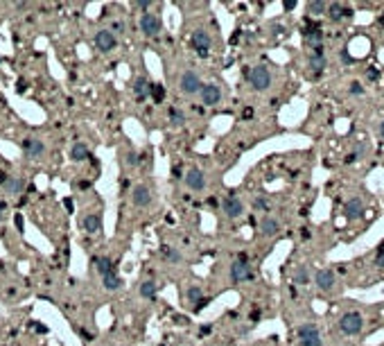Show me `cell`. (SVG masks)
Instances as JSON below:
<instances>
[{
  "label": "cell",
  "instance_id": "37",
  "mask_svg": "<svg viewBox=\"0 0 384 346\" xmlns=\"http://www.w3.org/2000/svg\"><path fill=\"white\" fill-rule=\"evenodd\" d=\"M208 303H210V299H201L197 305H194V310H197V313H199V310H203V305H208Z\"/></svg>",
  "mask_w": 384,
  "mask_h": 346
},
{
  "label": "cell",
  "instance_id": "38",
  "mask_svg": "<svg viewBox=\"0 0 384 346\" xmlns=\"http://www.w3.org/2000/svg\"><path fill=\"white\" fill-rule=\"evenodd\" d=\"M14 222H16V228H18V231H23V217H21V213L16 215V220H14Z\"/></svg>",
  "mask_w": 384,
  "mask_h": 346
},
{
  "label": "cell",
  "instance_id": "9",
  "mask_svg": "<svg viewBox=\"0 0 384 346\" xmlns=\"http://www.w3.org/2000/svg\"><path fill=\"white\" fill-rule=\"evenodd\" d=\"M192 48L197 50L199 57H208V52H210V36H208V32L203 30L192 32Z\"/></svg>",
  "mask_w": 384,
  "mask_h": 346
},
{
  "label": "cell",
  "instance_id": "45",
  "mask_svg": "<svg viewBox=\"0 0 384 346\" xmlns=\"http://www.w3.org/2000/svg\"><path fill=\"white\" fill-rule=\"evenodd\" d=\"M368 77H371V80H375V77H380V72H375V70H368Z\"/></svg>",
  "mask_w": 384,
  "mask_h": 346
},
{
  "label": "cell",
  "instance_id": "13",
  "mask_svg": "<svg viewBox=\"0 0 384 346\" xmlns=\"http://www.w3.org/2000/svg\"><path fill=\"white\" fill-rule=\"evenodd\" d=\"M23 149H25L27 159H38V157L46 154V145H43V140H36V138H25L23 140Z\"/></svg>",
  "mask_w": 384,
  "mask_h": 346
},
{
  "label": "cell",
  "instance_id": "16",
  "mask_svg": "<svg viewBox=\"0 0 384 346\" xmlns=\"http://www.w3.org/2000/svg\"><path fill=\"white\" fill-rule=\"evenodd\" d=\"M314 281H317V287H319V290H332V287H334V274H332V270H319L317 276H314Z\"/></svg>",
  "mask_w": 384,
  "mask_h": 346
},
{
  "label": "cell",
  "instance_id": "11",
  "mask_svg": "<svg viewBox=\"0 0 384 346\" xmlns=\"http://www.w3.org/2000/svg\"><path fill=\"white\" fill-rule=\"evenodd\" d=\"M95 46L100 52H111L115 48V34L111 30H100L95 34Z\"/></svg>",
  "mask_w": 384,
  "mask_h": 346
},
{
  "label": "cell",
  "instance_id": "15",
  "mask_svg": "<svg viewBox=\"0 0 384 346\" xmlns=\"http://www.w3.org/2000/svg\"><path fill=\"white\" fill-rule=\"evenodd\" d=\"M325 12H328L330 21H334V23L342 21V18H351V16H353L351 9H346L342 3H332V5H328V9H325Z\"/></svg>",
  "mask_w": 384,
  "mask_h": 346
},
{
  "label": "cell",
  "instance_id": "14",
  "mask_svg": "<svg viewBox=\"0 0 384 346\" xmlns=\"http://www.w3.org/2000/svg\"><path fill=\"white\" fill-rule=\"evenodd\" d=\"M325 66H328V61H325V55H323V46H317L312 48V55H310V68H312V72H319L325 70Z\"/></svg>",
  "mask_w": 384,
  "mask_h": 346
},
{
  "label": "cell",
  "instance_id": "2",
  "mask_svg": "<svg viewBox=\"0 0 384 346\" xmlns=\"http://www.w3.org/2000/svg\"><path fill=\"white\" fill-rule=\"evenodd\" d=\"M296 335H298V344L301 346H321V335H319V328L314 324L298 326Z\"/></svg>",
  "mask_w": 384,
  "mask_h": 346
},
{
  "label": "cell",
  "instance_id": "18",
  "mask_svg": "<svg viewBox=\"0 0 384 346\" xmlns=\"http://www.w3.org/2000/svg\"><path fill=\"white\" fill-rule=\"evenodd\" d=\"M5 195H21L25 190V181L21 177H7V181L3 183Z\"/></svg>",
  "mask_w": 384,
  "mask_h": 346
},
{
  "label": "cell",
  "instance_id": "47",
  "mask_svg": "<svg viewBox=\"0 0 384 346\" xmlns=\"http://www.w3.org/2000/svg\"><path fill=\"white\" fill-rule=\"evenodd\" d=\"M3 211H5V204L0 202V220H3Z\"/></svg>",
  "mask_w": 384,
  "mask_h": 346
},
{
  "label": "cell",
  "instance_id": "24",
  "mask_svg": "<svg viewBox=\"0 0 384 346\" xmlns=\"http://www.w3.org/2000/svg\"><path fill=\"white\" fill-rule=\"evenodd\" d=\"M81 224H84V228H86V231H89V233H97V231H100V228H102V220H100V215H95V213L86 215V217H84V222H81Z\"/></svg>",
  "mask_w": 384,
  "mask_h": 346
},
{
  "label": "cell",
  "instance_id": "41",
  "mask_svg": "<svg viewBox=\"0 0 384 346\" xmlns=\"http://www.w3.org/2000/svg\"><path fill=\"white\" fill-rule=\"evenodd\" d=\"M134 7H140V9H147V7H149V3H147V0H140V3H136Z\"/></svg>",
  "mask_w": 384,
  "mask_h": 346
},
{
  "label": "cell",
  "instance_id": "40",
  "mask_svg": "<svg viewBox=\"0 0 384 346\" xmlns=\"http://www.w3.org/2000/svg\"><path fill=\"white\" fill-rule=\"evenodd\" d=\"M342 59H344V63H351L353 59H351V55H348L346 50H342Z\"/></svg>",
  "mask_w": 384,
  "mask_h": 346
},
{
  "label": "cell",
  "instance_id": "12",
  "mask_svg": "<svg viewBox=\"0 0 384 346\" xmlns=\"http://www.w3.org/2000/svg\"><path fill=\"white\" fill-rule=\"evenodd\" d=\"M186 183L190 190H203L206 188V174H203V170L190 168L186 172Z\"/></svg>",
  "mask_w": 384,
  "mask_h": 346
},
{
  "label": "cell",
  "instance_id": "20",
  "mask_svg": "<svg viewBox=\"0 0 384 346\" xmlns=\"http://www.w3.org/2000/svg\"><path fill=\"white\" fill-rule=\"evenodd\" d=\"M149 82L145 80V77H136L134 80V95L138 97V100H145V97L149 95Z\"/></svg>",
  "mask_w": 384,
  "mask_h": 346
},
{
  "label": "cell",
  "instance_id": "17",
  "mask_svg": "<svg viewBox=\"0 0 384 346\" xmlns=\"http://www.w3.org/2000/svg\"><path fill=\"white\" fill-rule=\"evenodd\" d=\"M344 213H346L348 220H357V217L364 213V202H362L359 197H353L351 202H346V208H344Z\"/></svg>",
  "mask_w": 384,
  "mask_h": 346
},
{
  "label": "cell",
  "instance_id": "23",
  "mask_svg": "<svg viewBox=\"0 0 384 346\" xmlns=\"http://www.w3.org/2000/svg\"><path fill=\"white\" fill-rule=\"evenodd\" d=\"M70 159H72V161H77V163H79V161L91 159L89 147H86L84 143H75V145H72V147H70Z\"/></svg>",
  "mask_w": 384,
  "mask_h": 346
},
{
  "label": "cell",
  "instance_id": "34",
  "mask_svg": "<svg viewBox=\"0 0 384 346\" xmlns=\"http://www.w3.org/2000/svg\"><path fill=\"white\" fill-rule=\"evenodd\" d=\"M375 267H384V245L377 249V256H375Z\"/></svg>",
  "mask_w": 384,
  "mask_h": 346
},
{
  "label": "cell",
  "instance_id": "19",
  "mask_svg": "<svg viewBox=\"0 0 384 346\" xmlns=\"http://www.w3.org/2000/svg\"><path fill=\"white\" fill-rule=\"evenodd\" d=\"M278 231H280V224H278V220H274V217H265V220L260 222V233L262 236L271 238V236H276Z\"/></svg>",
  "mask_w": 384,
  "mask_h": 346
},
{
  "label": "cell",
  "instance_id": "42",
  "mask_svg": "<svg viewBox=\"0 0 384 346\" xmlns=\"http://www.w3.org/2000/svg\"><path fill=\"white\" fill-rule=\"evenodd\" d=\"M122 23H113V30H111V32H122Z\"/></svg>",
  "mask_w": 384,
  "mask_h": 346
},
{
  "label": "cell",
  "instance_id": "4",
  "mask_svg": "<svg viewBox=\"0 0 384 346\" xmlns=\"http://www.w3.org/2000/svg\"><path fill=\"white\" fill-rule=\"evenodd\" d=\"M251 276H253L251 274V265L246 262V256L242 253V256L231 265V279H233V283H242V281H249Z\"/></svg>",
  "mask_w": 384,
  "mask_h": 346
},
{
  "label": "cell",
  "instance_id": "43",
  "mask_svg": "<svg viewBox=\"0 0 384 346\" xmlns=\"http://www.w3.org/2000/svg\"><path fill=\"white\" fill-rule=\"evenodd\" d=\"M271 30H274V34H283V25H274Z\"/></svg>",
  "mask_w": 384,
  "mask_h": 346
},
{
  "label": "cell",
  "instance_id": "1",
  "mask_svg": "<svg viewBox=\"0 0 384 346\" xmlns=\"http://www.w3.org/2000/svg\"><path fill=\"white\" fill-rule=\"evenodd\" d=\"M246 77H249L251 86H253L255 91H267V89L271 86V72H269V68H267V66H255V68H251Z\"/></svg>",
  "mask_w": 384,
  "mask_h": 346
},
{
  "label": "cell",
  "instance_id": "33",
  "mask_svg": "<svg viewBox=\"0 0 384 346\" xmlns=\"http://www.w3.org/2000/svg\"><path fill=\"white\" fill-rule=\"evenodd\" d=\"M140 163V157L136 152H129L127 154V165H131V168H134V165H138Z\"/></svg>",
  "mask_w": 384,
  "mask_h": 346
},
{
  "label": "cell",
  "instance_id": "39",
  "mask_svg": "<svg viewBox=\"0 0 384 346\" xmlns=\"http://www.w3.org/2000/svg\"><path fill=\"white\" fill-rule=\"evenodd\" d=\"M283 7H285V9H287V12H291V9H294V7H296V3H294V0H287V3H285V5H283Z\"/></svg>",
  "mask_w": 384,
  "mask_h": 346
},
{
  "label": "cell",
  "instance_id": "3",
  "mask_svg": "<svg viewBox=\"0 0 384 346\" xmlns=\"http://www.w3.org/2000/svg\"><path fill=\"white\" fill-rule=\"evenodd\" d=\"M339 328H342V333L346 335H357L359 330L364 328V319L359 313H346L339 319Z\"/></svg>",
  "mask_w": 384,
  "mask_h": 346
},
{
  "label": "cell",
  "instance_id": "31",
  "mask_svg": "<svg viewBox=\"0 0 384 346\" xmlns=\"http://www.w3.org/2000/svg\"><path fill=\"white\" fill-rule=\"evenodd\" d=\"M163 256L167 258L169 262H179V260H181V253L174 249V247H165V249H163Z\"/></svg>",
  "mask_w": 384,
  "mask_h": 346
},
{
  "label": "cell",
  "instance_id": "32",
  "mask_svg": "<svg viewBox=\"0 0 384 346\" xmlns=\"http://www.w3.org/2000/svg\"><path fill=\"white\" fill-rule=\"evenodd\" d=\"M149 95H154V102H160L163 100V95H165V89L160 84H152L149 86Z\"/></svg>",
  "mask_w": 384,
  "mask_h": 346
},
{
  "label": "cell",
  "instance_id": "35",
  "mask_svg": "<svg viewBox=\"0 0 384 346\" xmlns=\"http://www.w3.org/2000/svg\"><path fill=\"white\" fill-rule=\"evenodd\" d=\"M351 93L353 95H362L364 93V89L359 86V82H353V84H351Z\"/></svg>",
  "mask_w": 384,
  "mask_h": 346
},
{
  "label": "cell",
  "instance_id": "8",
  "mask_svg": "<svg viewBox=\"0 0 384 346\" xmlns=\"http://www.w3.org/2000/svg\"><path fill=\"white\" fill-rule=\"evenodd\" d=\"M199 95H201V102L206 106H215V104H220V100H222V89L217 84H203Z\"/></svg>",
  "mask_w": 384,
  "mask_h": 346
},
{
  "label": "cell",
  "instance_id": "29",
  "mask_svg": "<svg viewBox=\"0 0 384 346\" xmlns=\"http://www.w3.org/2000/svg\"><path fill=\"white\" fill-rule=\"evenodd\" d=\"M167 118H169V123H172L174 127H181L183 123H186V116H183V111H179V109H169Z\"/></svg>",
  "mask_w": 384,
  "mask_h": 346
},
{
  "label": "cell",
  "instance_id": "25",
  "mask_svg": "<svg viewBox=\"0 0 384 346\" xmlns=\"http://www.w3.org/2000/svg\"><path fill=\"white\" fill-rule=\"evenodd\" d=\"M102 279H104V287H106V290H111V292H113V290H120V287H122V279L115 274V270L109 272L106 276H102Z\"/></svg>",
  "mask_w": 384,
  "mask_h": 346
},
{
  "label": "cell",
  "instance_id": "22",
  "mask_svg": "<svg viewBox=\"0 0 384 346\" xmlns=\"http://www.w3.org/2000/svg\"><path fill=\"white\" fill-rule=\"evenodd\" d=\"M93 265H95L97 274H102V276H106L109 272H113V262H111V258H106V256L93 258Z\"/></svg>",
  "mask_w": 384,
  "mask_h": 346
},
{
  "label": "cell",
  "instance_id": "6",
  "mask_svg": "<svg viewBox=\"0 0 384 346\" xmlns=\"http://www.w3.org/2000/svg\"><path fill=\"white\" fill-rule=\"evenodd\" d=\"M222 211H224L226 217L235 220V217H240L242 213H244V204H242V199H237L235 195H228V197L222 199Z\"/></svg>",
  "mask_w": 384,
  "mask_h": 346
},
{
  "label": "cell",
  "instance_id": "48",
  "mask_svg": "<svg viewBox=\"0 0 384 346\" xmlns=\"http://www.w3.org/2000/svg\"><path fill=\"white\" fill-rule=\"evenodd\" d=\"M380 134H382V138H384V120H382V125H380Z\"/></svg>",
  "mask_w": 384,
  "mask_h": 346
},
{
  "label": "cell",
  "instance_id": "27",
  "mask_svg": "<svg viewBox=\"0 0 384 346\" xmlns=\"http://www.w3.org/2000/svg\"><path fill=\"white\" fill-rule=\"evenodd\" d=\"M186 299H188V303H199V301L203 299L201 287H199V285H190V287H188V292H186Z\"/></svg>",
  "mask_w": 384,
  "mask_h": 346
},
{
  "label": "cell",
  "instance_id": "26",
  "mask_svg": "<svg viewBox=\"0 0 384 346\" xmlns=\"http://www.w3.org/2000/svg\"><path fill=\"white\" fill-rule=\"evenodd\" d=\"M156 290H158V285L154 283V281H145V283L140 285V296H143V299H154Z\"/></svg>",
  "mask_w": 384,
  "mask_h": 346
},
{
  "label": "cell",
  "instance_id": "46",
  "mask_svg": "<svg viewBox=\"0 0 384 346\" xmlns=\"http://www.w3.org/2000/svg\"><path fill=\"white\" fill-rule=\"evenodd\" d=\"M174 179H181V168H174Z\"/></svg>",
  "mask_w": 384,
  "mask_h": 346
},
{
  "label": "cell",
  "instance_id": "21",
  "mask_svg": "<svg viewBox=\"0 0 384 346\" xmlns=\"http://www.w3.org/2000/svg\"><path fill=\"white\" fill-rule=\"evenodd\" d=\"M303 36H305V41L310 43V46H321V41H323V32L319 30V27H305L303 30Z\"/></svg>",
  "mask_w": 384,
  "mask_h": 346
},
{
  "label": "cell",
  "instance_id": "28",
  "mask_svg": "<svg viewBox=\"0 0 384 346\" xmlns=\"http://www.w3.org/2000/svg\"><path fill=\"white\" fill-rule=\"evenodd\" d=\"M310 281V270L308 267H298V270L294 272V283L296 285H308Z\"/></svg>",
  "mask_w": 384,
  "mask_h": 346
},
{
  "label": "cell",
  "instance_id": "36",
  "mask_svg": "<svg viewBox=\"0 0 384 346\" xmlns=\"http://www.w3.org/2000/svg\"><path fill=\"white\" fill-rule=\"evenodd\" d=\"M253 206L258 208V211H267V208H269V206H267V202H265V199H255V202H253Z\"/></svg>",
  "mask_w": 384,
  "mask_h": 346
},
{
  "label": "cell",
  "instance_id": "5",
  "mask_svg": "<svg viewBox=\"0 0 384 346\" xmlns=\"http://www.w3.org/2000/svg\"><path fill=\"white\" fill-rule=\"evenodd\" d=\"M179 86H181V91L186 95H194V93H199V91H201L203 84H201V80H199V75L194 70H186L181 75V84H179Z\"/></svg>",
  "mask_w": 384,
  "mask_h": 346
},
{
  "label": "cell",
  "instance_id": "44",
  "mask_svg": "<svg viewBox=\"0 0 384 346\" xmlns=\"http://www.w3.org/2000/svg\"><path fill=\"white\" fill-rule=\"evenodd\" d=\"M199 333H201V335H208V333H210V326H201V330H199Z\"/></svg>",
  "mask_w": 384,
  "mask_h": 346
},
{
  "label": "cell",
  "instance_id": "7",
  "mask_svg": "<svg viewBox=\"0 0 384 346\" xmlns=\"http://www.w3.org/2000/svg\"><path fill=\"white\" fill-rule=\"evenodd\" d=\"M140 30H143L145 36H156L160 32V18L152 12H145L140 16Z\"/></svg>",
  "mask_w": 384,
  "mask_h": 346
},
{
  "label": "cell",
  "instance_id": "30",
  "mask_svg": "<svg viewBox=\"0 0 384 346\" xmlns=\"http://www.w3.org/2000/svg\"><path fill=\"white\" fill-rule=\"evenodd\" d=\"M325 9H328L325 3H310L308 5V14H312V16H321V14H325Z\"/></svg>",
  "mask_w": 384,
  "mask_h": 346
},
{
  "label": "cell",
  "instance_id": "10",
  "mask_svg": "<svg viewBox=\"0 0 384 346\" xmlns=\"http://www.w3.org/2000/svg\"><path fill=\"white\" fill-rule=\"evenodd\" d=\"M131 202H134V206H149V204H152V190H149V186H145V183L134 186V190H131Z\"/></svg>",
  "mask_w": 384,
  "mask_h": 346
}]
</instances>
